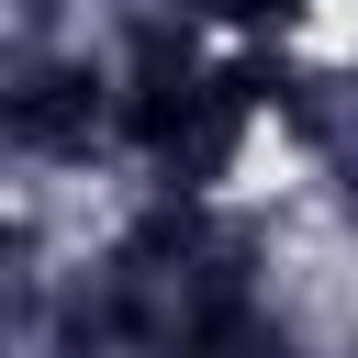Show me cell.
<instances>
[{"mask_svg": "<svg viewBox=\"0 0 358 358\" xmlns=\"http://www.w3.org/2000/svg\"><path fill=\"white\" fill-rule=\"evenodd\" d=\"M257 101H268V67H213V78H190V101H179V123H168V145H157V168H168L179 190H213Z\"/></svg>", "mask_w": 358, "mask_h": 358, "instance_id": "obj_1", "label": "cell"}, {"mask_svg": "<svg viewBox=\"0 0 358 358\" xmlns=\"http://www.w3.org/2000/svg\"><path fill=\"white\" fill-rule=\"evenodd\" d=\"M213 11H224V22H246V34H268V22H291L302 0H213Z\"/></svg>", "mask_w": 358, "mask_h": 358, "instance_id": "obj_2", "label": "cell"}]
</instances>
